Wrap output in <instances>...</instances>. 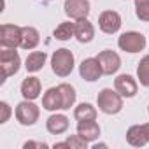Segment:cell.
Returning a JSON list of instances; mask_svg holds the SVG:
<instances>
[{"mask_svg":"<svg viewBox=\"0 0 149 149\" xmlns=\"http://www.w3.org/2000/svg\"><path fill=\"white\" fill-rule=\"evenodd\" d=\"M51 68L58 77H67L74 70V54L67 47H60L51 56Z\"/></svg>","mask_w":149,"mask_h":149,"instance_id":"1","label":"cell"},{"mask_svg":"<svg viewBox=\"0 0 149 149\" xmlns=\"http://www.w3.org/2000/svg\"><path fill=\"white\" fill-rule=\"evenodd\" d=\"M97 104H98V109L104 112V114H118L121 109H123V97L116 91V90H111V88H104L98 97H97Z\"/></svg>","mask_w":149,"mask_h":149,"instance_id":"2","label":"cell"},{"mask_svg":"<svg viewBox=\"0 0 149 149\" xmlns=\"http://www.w3.org/2000/svg\"><path fill=\"white\" fill-rule=\"evenodd\" d=\"M19 65H21V58L18 54L16 49L13 47H4L2 53H0V67H2V83L14 76V74L19 70Z\"/></svg>","mask_w":149,"mask_h":149,"instance_id":"3","label":"cell"},{"mask_svg":"<svg viewBox=\"0 0 149 149\" xmlns=\"http://www.w3.org/2000/svg\"><path fill=\"white\" fill-rule=\"evenodd\" d=\"M39 116H40V111H39V107L33 104V100H23V102H19L18 105H16V119H18V123L19 125H23V126H32V125H35L37 123V119H39Z\"/></svg>","mask_w":149,"mask_h":149,"instance_id":"4","label":"cell"},{"mask_svg":"<svg viewBox=\"0 0 149 149\" xmlns=\"http://www.w3.org/2000/svg\"><path fill=\"white\" fill-rule=\"evenodd\" d=\"M146 44H147V40L140 32H125L118 39L119 49L126 51V53H139L146 47Z\"/></svg>","mask_w":149,"mask_h":149,"instance_id":"5","label":"cell"},{"mask_svg":"<svg viewBox=\"0 0 149 149\" xmlns=\"http://www.w3.org/2000/svg\"><path fill=\"white\" fill-rule=\"evenodd\" d=\"M0 44H2V47L16 49L21 44V26L4 23L0 26Z\"/></svg>","mask_w":149,"mask_h":149,"instance_id":"6","label":"cell"},{"mask_svg":"<svg viewBox=\"0 0 149 149\" xmlns=\"http://www.w3.org/2000/svg\"><path fill=\"white\" fill-rule=\"evenodd\" d=\"M126 142L133 147H144L149 144V123L130 126L126 132Z\"/></svg>","mask_w":149,"mask_h":149,"instance_id":"7","label":"cell"},{"mask_svg":"<svg viewBox=\"0 0 149 149\" xmlns=\"http://www.w3.org/2000/svg\"><path fill=\"white\" fill-rule=\"evenodd\" d=\"M97 60L100 61V67H102V72L105 76H112L116 74L121 67V58L116 51H111V49H105V51H100Z\"/></svg>","mask_w":149,"mask_h":149,"instance_id":"8","label":"cell"},{"mask_svg":"<svg viewBox=\"0 0 149 149\" xmlns=\"http://www.w3.org/2000/svg\"><path fill=\"white\" fill-rule=\"evenodd\" d=\"M79 74H81V77L88 83H95L100 79L102 76V67H100V61L97 58H86L81 61L79 65Z\"/></svg>","mask_w":149,"mask_h":149,"instance_id":"9","label":"cell"},{"mask_svg":"<svg viewBox=\"0 0 149 149\" xmlns=\"http://www.w3.org/2000/svg\"><path fill=\"white\" fill-rule=\"evenodd\" d=\"M114 90L123 97V98H132L137 95V90H139V84L137 81L128 76V74H121L114 79Z\"/></svg>","mask_w":149,"mask_h":149,"instance_id":"10","label":"cell"},{"mask_svg":"<svg viewBox=\"0 0 149 149\" xmlns=\"http://www.w3.org/2000/svg\"><path fill=\"white\" fill-rule=\"evenodd\" d=\"M98 26L104 33L112 35V33L119 32V28H121V16L116 11H104L98 16Z\"/></svg>","mask_w":149,"mask_h":149,"instance_id":"11","label":"cell"},{"mask_svg":"<svg viewBox=\"0 0 149 149\" xmlns=\"http://www.w3.org/2000/svg\"><path fill=\"white\" fill-rule=\"evenodd\" d=\"M65 14L72 19H81L88 18L90 14V2L88 0H65L63 4Z\"/></svg>","mask_w":149,"mask_h":149,"instance_id":"12","label":"cell"},{"mask_svg":"<svg viewBox=\"0 0 149 149\" xmlns=\"http://www.w3.org/2000/svg\"><path fill=\"white\" fill-rule=\"evenodd\" d=\"M74 37H76L81 44H88V42L93 40V37H95V28H93V25L88 21V18L76 19V23H74Z\"/></svg>","mask_w":149,"mask_h":149,"instance_id":"13","label":"cell"},{"mask_svg":"<svg viewBox=\"0 0 149 149\" xmlns=\"http://www.w3.org/2000/svg\"><path fill=\"white\" fill-rule=\"evenodd\" d=\"M42 107H44L46 111H51V112H54V111H63L61 91H60L58 86H56V88H49V90L44 93V97H42Z\"/></svg>","mask_w":149,"mask_h":149,"instance_id":"14","label":"cell"},{"mask_svg":"<svg viewBox=\"0 0 149 149\" xmlns=\"http://www.w3.org/2000/svg\"><path fill=\"white\" fill-rule=\"evenodd\" d=\"M77 133L86 140V142H93L100 137V126L95 119L90 121H77Z\"/></svg>","mask_w":149,"mask_h":149,"instance_id":"15","label":"cell"},{"mask_svg":"<svg viewBox=\"0 0 149 149\" xmlns=\"http://www.w3.org/2000/svg\"><path fill=\"white\" fill-rule=\"evenodd\" d=\"M40 90H42V84H40V79L39 77H26L23 83H21V95L23 98L26 100H35L40 97Z\"/></svg>","mask_w":149,"mask_h":149,"instance_id":"16","label":"cell"},{"mask_svg":"<svg viewBox=\"0 0 149 149\" xmlns=\"http://www.w3.org/2000/svg\"><path fill=\"white\" fill-rule=\"evenodd\" d=\"M68 118L65 114H51L46 121V128L53 135H61L68 130Z\"/></svg>","mask_w":149,"mask_h":149,"instance_id":"17","label":"cell"},{"mask_svg":"<svg viewBox=\"0 0 149 149\" xmlns=\"http://www.w3.org/2000/svg\"><path fill=\"white\" fill-rule=\"evenodd\" d=\"M40 42V33L33 26H21V44L19 47L23 49H35Z\"/></svg>","mask_w":149,"mask_h":149,"instance_id":"18","label":"cell"},{"mask_svg":"<svg viewBox=\"0 0 149 149\" xmlns=\"http://www.w3.org/2000/svg\"><path fill=\"white\" fill-rule=\"evenodd\" d=\"M46 60H47V54H46L44 51H33V53H30V54L26 56V60H25V68H26V72H32V74H33V72L42 70Z\"/></svg>","mask_w":149,"mask_h":149,"instance_id":"19","label":"cell"},{"mask_svg":"<svg viewBox=\"0 0 149 149\" xmlns=\"http://www.w3.org/2000/svg\"><path fill=\"white\" fill-rule=\"evenodd\" d=\"M74 118L77 121H90V119H97V109L88 104V102H83L79 104L76 109H74Z\"/></svg>","mask_w":149,"mask_h":149,"instance_id":"20","label":"cell"},{"mask_svg":"<svg viewBox=\"0 0 149 149\" xmlns=\"http://www.w3.org/2000/svg\"><path fill=\"white\" fill-rule=\"evenodd\" d=\"M58 88H60V91H61L63 111H68L74 104H76V97H77V93H76V90H74V86H70V84H67V83H61Z\"/></svg>","mask_w":149,"mask_h":149,"instance_id":"21","label":"cell"},{"mask_svg":"<svg viewBox=\"0 0 149 149\" xmlns=\"http://www.w3.org/2000/svg\"><path fill=\"white\" fill-rule=\"evenodd\" d=\"M137 79L142 86L149 88V54H146L137 65Z\"/></svg>","mask_w":149,"mask_h":149,"instance_id":"22","label":"cell"},{"mask_svg":"<svg viewBox=\"0 0 149 149\" xmlns=\"http://www.w3.org/2000/svg\"><path fill=\"white\" fill-rule=\"evenodd\" d=\"M53 35H54V39H58V40H68V39H72V37H74V23H70V21L60 23V25L54 28Z\"/></svg>","mask_w":149,"mask_h":149,"instance_id":"23","label":"cell"},{"mask_svg":"<svg viewBox=\"0 0 149 149\" xmlns=\"http://www.w3.org/2000/svg\"><path fill=\"white\" fill-rule=\"evenodd\" d=\"M135 14L140 21H149V0H135Z\"/></svg>","mask_w":149,"mask_h":149,"instance_id":"24","label":"cell"},{"mask_svg":"<svg viewBox=\"0 0 149 149\" xmlns=\"http://www.w3.org/2000/svg\"><path fill=\"white\" fill-rule=\"evenodd\" d=\"M67 146H68V149H86V146L90 144V142H86L79 133L77 135H70V137H67Z\"/></svg>","mask_w":149,"mask_h":149,"instance_id":"25","label":"cell"},{"mask_svg":"<svg viewBox=\"0 0 149 149\" xmlns=\"http://www.w3.org/2000/svg\"><path fill=\"white\" fill-rule=\"evenodd\" d=\"M11 105L7 104V102H0V123H7L9 121V118H11Z\"/></svg>","mask_w":149,"mask_h":149,"instance_id":"26","label":"cell"},{"mask_svg":"<svg viewBox=\"0 0 149 149\" xmlns=\"http://www.w3.org/2000/svg\"><path fill=\"white\" fill-rule=\"evenodd\" d=\"M23 147H25V149H30V147L46 149V147H47V144H46V142H33V140H28V142H25V144H23Z\"/></svg>","mask_w":149,"mask_h":149,"instance_id":"27","label":"cell"},{"mask_svg":"<svg viewBox=\"0 0 149 149\" xmlns=\"http://www.w3.org/2000/svg\"><path fill=\"white\" fill-rule=\"evenodd\" d=\"M53 147L54 149H68L67 142H56V144H53Z\"/></svg>","mask_w":149,"mask_h":149,"instance_id":"28","label":"cell"},{"mask_svg":"<svg viewBox=\"0 0 149 149\" xmlns=\"http://www.w3.org/2000/svg\"><path fill=\"white\" fill-rule=\"evenodd\" d=\"M147 111H149V109H147Z\"/></svg>","mask_w":149,"mask_h":149,"instance_id":"29","label":"cell"}]
</instances>
